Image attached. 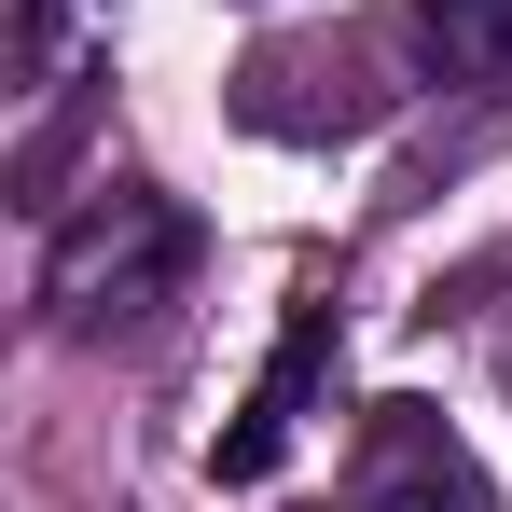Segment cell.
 <instances>
[{
  "label": "cell",
  "mask_w": 512,
  "mask_h": 512,
  "mask_svg": "<svg viewBox=\"0 0 512 512\" xmlns=\"http://www.w3.org/2000/svg\"><path fill=\"white\" fill-rule=\"evenodd\" d=\"M180 263H194V222H180L153 180H111L84 222H56L42 305H56V333H111V319H153V305H167Z\"/></svg>",
  "instance_id": "1"
},
{
  "label": "cell",
  "mask_w": 512,
  "mask_h": 512,
  "mask_svg": "<svg viewBox=\"0 0 512 512\" xmlns=\"http://www.w3.org/2000/svg\"><path fill=\"white\" fill-rule=\"evenodd\" d=\"M333 305H291V333H277V360H263V388H250V416L208 443V485H263L291 443H305V416H319V388H333Z\"/></svg>",
  "instance_id": "2"
},
{
  "label": "cell",
  "mask_w": 512,
  "mask_h": 512,
  "mask_svg": "<svg viewBox=\"0 0 512 512\" xmlns=\"http://www.w3.org/2000/svg\"><path fill=\"white\" fill-rule=\"evenodd\" d=\"M346 512H499V499H485L471 443L429 416V402H374V443H360V485H346Z\"/></svg>",
  "instance_id": "3"
},
{
  "label": "cell",
  "mask_w": 512,
  "mask_h": 512,
  "mask_svg": "<svg viewBox=\"0 0 512 512\" xmlns=\"http://www.w3.org/2000/svg\"><path fill=\"white\" fill-rule=\"evenodd\" d=\"M416 56H429V84H499L512 70V0H416Z\"/></svg>",
  "instance_id": "4"
}]
</instances>
